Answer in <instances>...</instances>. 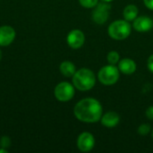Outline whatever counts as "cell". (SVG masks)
<instances>
[{"instance_id": "cell-2", "label": "cell", "mask_w": 153, "mask_h": 153, "mask_svg": "<svg viewBox=\"0 0 153 153\" xmlns=\"http://www.w3.org/2000/svg\"><path fill=\"white\" fill-rule=\"evenodd\" d=\"M73 78V84L80 91H88L96 84V75L89 68H81L75 72Z\"/></svg>"}, {"instance_id": "cell-14", "label": "cell", "mask_w": 153, "mask_h": 153, "mask_svg": "<svg viewBox=\"0 0 153 153\" xmlns=\"http://www.w3.org/2000/svg\"><path fill=\"white\" fill-rule=\"evenodd\" d=\"M139 14V9L135 4H128L123 10V17L128 22H133Z\"/></svg>"}, {"instance_id": "cell-10", "label": "cell", "mask_w": 153, "mask_h": 153, "mask_svg": "<svg viewBox=\"0 0 153 153\" xmlns=\"http://www.w3.org/2000/svg\"><path fill=\"white\" fill-rule=\"evenodd\" d=\"M15 39V30L13 27L4 25L0 27V46H9Z\"/></svg>"}, {"instance_id": "cell-15", "label": "cell", "mask_w": 153, "mask_h": 153, "mask_svg": "<svg viewBox=\"0 0 153 153\" xmlns=\"http://www.w3.org/2000/svg\"><path fill=\"white\" fill-rule=\"evenodd\" d=\"M107 60H108V64L117 65L118 64V62L120 61V56H119V54H118L117 51L112 50V51H109L108 53V55H107Z\"/></svg>"}, {"instance_id": "cell-11", "label": "cell", "mask_w": 153, "mask_h": 153, "mask_svg": "<svg viewBox=\"0 0 153 153\" xmlns=\"http://www.w3.org/2000/svg\"><path fill=\"white\" fill-rule=\"evenodd\" d=\"M101 125L107 128H114L120 122V116L115 111H108L102 115L100 118Z\"/></svg>"}, {"instance_id": "cell-1", "label": "cell", "mask_w": 153, "mask_h": 153, "mask_svg": "<svg viewBox=\"0 0 153 153\" xmlns=\"http://www.w3.org/2000/svg\"><path fill=\"white\" fill-rule=\"evenodd\" d=\"M74 117L83 123H96L100 121L103 115L101 103L94 98H85L76 103L74 108Z\"/></svg>"}, {"instance_id": "cell-12", "label": "cell", "mask_w": 153, "mask_h": 153, "mask_svg": "<svg viewBox=\"0 0 153 153\" xmlns=\"http://www.w3.org/2000/svg\"><path fill=\"white\" fill-rule=\"evenodd\" d=\"M117 67L120 71V73L126 74V75H131L135 73L137 65L132 58H123L120 59V61L117 64Z\"/></svg>"}, {"instance_id": "cell-18", "label": "cell", "mask_w": 153, "mask_h": 153, "mask_svg": "<svg viewBox=\"0 0 153 153\" xmlns=\"http://www.w3.org/2000/svg\"><path fill=\"white\" fill-rule=\"evenodd\" d=\"M11 143H12V141L8 136L4 135V136L1 137V139H0V147L7 149V148H9L11 146Z\"/></svg>"}, {"instance_id": "cell-23", "label": "cell", "mask_w": 153, "mask_h": 153, "mask_svg": "<svg viewBox=\"0 0 153 153\" xmlns=\"http://www.w3.org/2000/svg\"><path fill=\"white\" fill-rule=\"evenodd\" d=\"M100 1H102V2H107V3H110V2H112L113 0H100Z\"/></svg>"}, {"instance_id": "cell-5", "label": "cell", "mask_w": 153, "mask_h": 153, "mask_svg": "<svg viewBox=\"0 0 153 153\" xmlns=\"http://www.w3.org/2000/svg\"><path fill=\"white\" fill-rule=\"evenodd\" d=\"M75 94V87L67 82H59L54 90V95L58 101L67 102L71 100Z\"/></svg>"}, {"instance_id": "cell-25", "label": "cell", "mask_w": 153, "mask_h": 153, "mask_svg": "<svg viewBox=\"0 0 153 153\" xmlns=\"http://www.w3.org/2000/svg\"><path fill=\"white\" fill-rule=\"evenodd\" d=\"M151 134H152V139H153V129H152V132H151Z\"/></svg>"}, {"instance_id": "cell-21", "label": "cell", "mask_w": 153, "mask_h": 153, "mask_svg": "<svg viewBox=\"0 0 153 153\" xmlns=\"http://www.w3.org/2000/svg\"><path fill=\"white\" fill-rule=\"evenodd\" d=\"M143 4L148 9L153 10V0H143Z\"/></svg>"}, {"instance_id": "cell-17", "label": "cell", "mask_w": 153, "mask_h": 153, "mask_svg": "<svg viewBox=\"0 0 153 153\" xmlns=\"http://www.w3.org/2000/svg\"><path fill=\"white\" fill-rule=\"evenodd\" d=\"M79 3L84 8L93 9L99 4V0H79Z\"/></svg>"}, {"instance_id": "cell-19", "label": "cell", "mask_w": 153, "mask_h": 153, "mask_svg": "<svg viewBox=\"0 0 153 153\" xmlns=\"http://www.w3.org/2000/svg\"><path fill=\"white\" fill-rule=\"evenodd\" d=\"M147 66H148L149 71L153 74V54L149 56V58L147 60Z\"/></svg>"}, {"instance_id": "cell-7", "label": "cell", "mask_w": 153, "mask_h": 153, "mask_svg": "<svg viewBox=\"0 0 153 153\" xmlns=\"http://www.w3.org/2000/svg\"><path fill=\"white\" fill-rule=\"evenodd\" d=\"M95 146V138L89 132H82L77 138V148L82 152H90Z\"/></svg>"}, {"instance_id": "cell-16", "label": "cell", "mask_w": 153, "mask_h": 153, "mask_svg": "<svg viewBox=\"0 0 153 153\" xmlns=\"http://www.w3.org/2000/svg\"><path fill=\"white\" fill-rule=\"evenodd\" d=\"M137 132H138V134L140 135H143V136L147 135V134H149L152 132V126L149 124H145V123L144 124H142L138 127Z\"/></svg>"}, {"instance_id": "cell-3", "label": "cell", "mask_w": 153, "mask_h": 153, "mask_svg": "<svg viewBox=\"0 0 153 153\" xmlns=\"http://www.w3.org/2000/svg\"><path fill=\"white\" fill-rule=\"evenodd\" d=\"M132 32V25L126 20H117L108 27V36L115 40H124L127 39Z\"/></svg>"}, {"instance_id": "cell-20", "label": "cell", "mask_w": 153, "mask_h": 153, "mask_svg": "<svg viewBox=\"0 0 153 153\" xmlns=\"http://www.w3.org/2000/svg\"><path fill=\"white\" fill-rule=\"evenodd\" d=\"M145 115H146V117H147V118H148V119L152 120L153 121V106L149 107V108L146 109Z\"/></svg>"}, {"instance_id": "cell-9", "label": "cell", "mask_w": 153, "mask_h": 153, "mask_svg": "<svg viewBox=\"0 0 153 153\" xmlns=\"http://www.w3.org/2000/svg\"><path fill=\"white\" fill-rule=\"evenodd\" d=\"M133 28L138 32H148L153 28V20L145 15L137 16L134 21H133Z\"/></svg>"}, {"instance_id": "cell-6", "label": "cell", "mask_w": 153, "mask_h": 153, "mask_svg": "<svg viewBox=\"0 0 153 153\" xmlns=\"http://www.w3.org/2000/svg\"><path fill=\"white\" fill-rule=\"evenodd\" d=\"M110 9L111 5L109 4V3L101 1V3H99L93 8V11L91 13L92 21L99 25L104 24L108 20Z\"/></svg>"}, {"instance_id": "cell-24", "label": "cell", "mask_w": 153, "mask_h": 153, "mask_svg": "<svg viewBox=\"0 0 153 153\" xmlns=\"http://www.w3.org/2000/svg\"><path fill=\"white\" fill-rule=\"evenodd\" d=\"M1 58H2V51L0 49V60H1Z\"/></svg>"}, {"instance_id": "cell-4", "label": "cell", "mask_w": 153, "mask_h": 153, "mask_svg": "<svg viewBox=\"0 0 153 153\" xmlns=\"http://www.w3.org/2000/svg\"><path fill=\"white\" fill-rule=\"evenodd\" d=\"M120 77V71L117 65H107L101 67L98 73L99 82L106 86H111L116 84Z\"/></svg>"}, {"instance_id": "cell-8", "label": "cell", "mask_w": 153, "mask_h": 153, "mask_svg": "<svg viewBox=\"0 0 153 153\" xmlns=\"http://www.w3.org/2000/svg\"><path fill=\"white\" fill-rule=\"evenodd\" d=\"M66 41L71 48L78 49L83 46L85 42V35L81 30L74 29L68 33L66 37Z\"/></svg>"}, {"instance_id": "cell-22", "label": "cell", "mask_w": 153, "mask_h": 153, "mask_svg": "<svg viewBox=\"0 0 153 153\" xmlns=\"http://www.w3.org/2000/svg\"><path fill=\"white\" fill-rule=\"evenodd\" d=\"M8 152V151L6 150V149H4V148H0V153H7Z\"/></svg>"}, {"instance_id": "cell-13", "label": "cell", "mask_w": 153, "mask_h": 153, "mask_svg": "<svg viewBox=\"0 0 153 153\" xmlns=\"http://www.w3.org/2000/svg\"><path fill=\"white\" fill-rule=\"evenodd\" d=\"M59 70H60V73L65 77H73L74 74H75V72L77 71L75 65L71 61L62 62L60 64Z\"/></svg>"}]
</instances>
